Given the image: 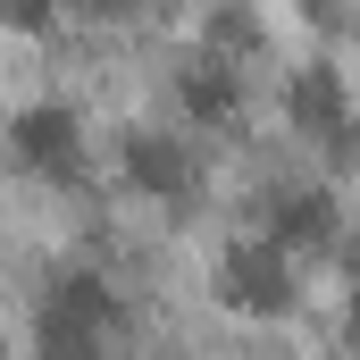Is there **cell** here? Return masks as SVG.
<instances>
[{"label": "cell", "mask_w": 360, "mask_h": 360, "mask_svg": "<svg viewBox=\"0 0 360 360\" xmlns=\"http://www.w3.org/2000/svg\"><path fill=\"white\" fill-rule=\"evenodd\" d=\"M269 243H285V252L335 243V201H327V193H276L269 201Z\"/></svg>", "instance_id": "cell-4"}, {"label": "cell", "mask_w": 360, "mask_h": 360, "mask_svg": "<svg viewBox=\"0 0 360 360\" xmlns=\"http://www.w3.org/2000/svg\"><path fill=\"white\" fill-rule=\"evenodd\" d=\"M235 59H193L176 76V101H184V117H201V126H218V117H235Z\"/></svg>", "instance_id": "cell-6"}, {"label": "cell", "mask_w": 360, "mask_h": 360, "mask_svg": "<svg viewBox=\"0 0 360 360\" xmlns=\"http://www.w3.org/2000/svg\"><path fill=\"white\" fill-rule=\"evenodd\" d=\"M76 8H84V17H126L134 0H76Z\"/></svg>", "instance_id": "cell-8"}, {"label": "cell", "mask_w": 360, "mask_h": 360, "mask_svg": "<svg viewBox=\"0 0 360 360\" xmlns=\"http://www.w3.org/2000/svg\"><path fill=\"white\" fill-rule=\"evenodd\" d=\"M126 184L151 201H184L193 193V151L176 134H126Z\"/></svg>", "instance_id": "cell-3"}, {"label": "cell", "mask_w": 360, "mask_h": 360, "mask_svg": "<svg viewBox=\"0 0 360 360\" xmlns=\"http://www.w3.org/2000/svg\"><path fill=\"white\" fill-rule=\"evenodd\" d=\"M8 25H51V0H0Z\"/></svg>", "instance_id": "cell-7"}, {"label": "cell", "mask_w": 360, "mask_h": 360, "mask_svg": "<svg viewBox=\"0 0 360 360\" xmlns=\"http://www.w3.org/2000/svg\"><path fill=\"white\" fill-rule=\"evenodd\" d=\"M285 117H293L302 134H344V76H335V68H293Z\"/></svg>", "instance_id": "cell-5"}, {"label": "cell", "mask_w": 360, "mask_h": 360, "mask_svg": "<svg viewBox=\"0 0 360 360\" xmlns=\"http://www.w3.org/2000/svg\"><path fill=\"white\" fill-rule=\"evenodd\" d=\"M8 143H17V160H25L34 176H51V184L84 176V117H76V109H59V101H42V109H17Z\"/></svg>", "instance_id": "cell-2"}, {"label": "cell", "mask_w": 360, "mask_h": 360, "mask_svg": "<svg viewBox=\"0 0 360 360\" xmlns=\"http://www.w3.org/2000/svg\"><path fill=\"white\" fill-rule=\"evenodd\" d=\"M218 293L235 302V310H252V319H276L285 302H293V252L285 243H235L226 260H218Z\"/></svg>", "instance_id": "cell-1"}]
</instances>
